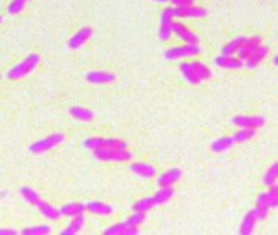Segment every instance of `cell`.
<instances>
[{"label":"cell","mask_w":278,"mask_h":235,"mask_svg":"<svg viewBox=\"0 0 278 235\" xmlns=\"http://www.w3.org/2000/svg\"><path fill=\"white\" fill-rule=\"evenodd\" d=\"M196 54H200V48L198 44H192V43H185L184 46H177V48H170L165 51L164 57L169 59V61H175V59H185V57H193Z\"/></svg>","instance_id":"5"},{"label":"cell","mask_w":278,"mask_h":235,"mask_svg":"<svg viewBox=\"0 0 278 235\" xmlns=\"http://www.w3.org/2000/svg\"><path fill=\"white\" fill-rule=\"evenodd\" d=\"M84 147L89 150L100 149V147H112V149H128V142L120 139H105V137H89L84 141Z\"/></svg>","instance_id":"4"},{"label":"cell","mask_w":278,"mask_h":235,"mask_svg":"<svg viewBox=\"0 0 278 235\" xmlns=\"http://www.w3.org/2000/svg\"><path fill=\"white\" fill-rule=\"evenodd\" d=\"M85 80L90 84H108V82H113L116 80V75L112 72H103V70H92V72H87L85 73Z\"/></svg>","instance_id":"12"},{"label":"cell","mask_w":278,"mask_h":235,"mask_svg":"<svg viewBox=\"0 0 278 235\" xmlns=\"http://www.w3.org/2000/svg\"><path fill=\"white\" fill-rule=\"evenodd\" d=\"M265 194H267L270 208H278V185H275V183H273L272 186H268Z\"/></svg>","instance_id":"33"},{"label":"cell","mask_w":278,"mask_h":235,"mask_svg":"<svg viewBox=\"0 0 278 235\" xmlns=\"http://www.w3.org/2000/svg\"><path fill=\"white\" fill-rule=\"evenodd\" d=\"M260 44H262V38H260V36H255V38H247L246 43H244V46L240 48L236 54H237V57L240 59V61L246 62L247 59L251 57V54L254 53V51L260 46Z\"/></svg>","instance_id":"10"},{"label":"cell","mask_w":278,"mask_h":235,"mask_svg":"<svg viewBox=\"0 0 278 235\" xmlns=\"http://www.w3.org/2000/svg\"><path fill=\"white\" fill-rule=\"evenodd\" d=\"M172 196H173V189H172V186H165V188H159V191H157V193H156L154 196H152V198H154L156 206H157V204H164V203H167Z\"/></svg>","instance_id":"32"},{"label":"cell","mask_w":278,"mask_h":235,"mask_svg":"<svg viewBox=\"0 0 278 235\" xmlns=\"http://www.w3.org/2000/svg\"><path fill=\"white\" fill-rule=\"evenodd\" d=\"M69 114L74 118V120L85 121V123H89V121L93 120V111L89 108H84V106H71Z\"/></svg>","instance_id":"19"},{"label":"cell","mask_w":278,"mask_h":235,"mask_svg":"<svg viewBox=\"0 0 278 235\" xmlns=\"http://www.w3.org/2000/svg\"><path fill=\"white\" fill-rule=\"evenodd\" d=\"M170 28H172V33H175L179 36V38L182 41H185V43H192V44H198V36H196L193 31H190V29L184 25V23H180V21H172L170 23Z\"/></svg>","instance_id":"9"},{"label":"cell","mask_w":278,"mask_h":235,"mask_svg":"<svg viewBox=\"0 0 278 235\" xmlns=\"http://www.w3.org/2000/svg\"><path fill=\"white\" fill-rule=\"evenodd\" d=\"M61 142H64V136L61 132H53L45 139H40L30 145V152L31 153H43V152H48L51 149H54L56 145H59Z\"/></svg>","instance_id":"3"},{"label":"cell","mask_w":278,"mask_h":235,"mask_svg":"<svg viewBox=\"0 0 278 235\" xmlns=\"http://www.w3.org/2000/svg\"><path fill=\"white\" fill-rule=\"evenodd\" d=\"M190 64H192V67H193L195 73L198 75L200 80H208L211 77V70H210L208 65H204L200 61H193V62H190Z\"/></svg>","instance_id":"31"},{"label":"cell","mask_w":278,"mask_h":235,"mask_svg":"<svg viewBox=\"0 0 278 235\" xmlns=\"http://www.w3.org/2000/svg\"><path fill=\"white\" fill-rule=\"evenodd\" d=\"M257 134V129H251V128H239V131L232 136L234 142H246L249 139H252Z\"/></svg>","instance_id":"29"},{"label":"cell","mask_w":278,"mask_h":235,"mask_svg":"<svg viewBox=\"0 0 278 235\" xmlns=\"http://www.w3.org/2000/svg\"><path fill=\"white\" fill-rule=\"evenodd\" d=\"M173 21V7H167L160 13V23L162 25H170Z\"/></svg>","instance_id":"35"},{"label":"cell","mask_w":278,"mask_h":235,"mask_svg":"<svg viewBox=\"0 0 278 235\" xmlns=\"http://www.w3.org/2000/svg\"><path fill=\"white\" fill-rule=\"evenodd\" d=\"M267 54H268V48H267V46H262V44H260V46L251 54V57H249L247 61L244 62V64H246V67H249V69L257 67V65L263 61V59L267 57Z\"/></svg>","instance_id":"18"},{"label":"cell","mask_w":278,"mask_h":235,"mask_svg":"<svg viewBox=\"0 0 278 235\" xmlns=\"http://www.w3.org/2000/svg\"><path fill=\"white\" fill-rule=\"evenodd\" d=\"M172 2L173 7H187V5H193L195 0H169Z\"/></svg>","instance_id":"39"},{"label":"cell","mask_w":278,"mask_h":235,"mask_svg":"<svg viewBox=\"0 0 278 235\" xmlns=\"http://www.w3.org/2000/svg\"><path fill=\"white\" fill-rule=\"evenodd\" d=\"M182 176V170L180 168H170V170L164 172L162 175H159L157 178V185L159 188H165V186H172L175 185Z\"/></svg>","instance_id":"13"},{"label":"cell","mask_w":278,"mask_h":235,"mask_svg":"<svg viewBox=\"0 0 278 235\" xmlns=\"http://www.w3.org/2000/svg\"><path fill=\"white\" fill-rule=\"evenodd\" d=\"M267 120L263 116H234L232 124H236L237 128H251V129H259L262 126H265Z\"/></svg>","instance_id":"6"},{"label":"cell","mask_w":278,"mask_h":235,"mask_svg":"<svg viewBox=\"0 0 278 235\" xmlns=\"http://www.w3.org/2000/svg\"><path fill=\"white\" fill-rule=\"evenodd\" d=\"M20 193H21V196H23V200H25L26 203H30V204H33V206H38V203L41 201L40 194L36 193L34 189L28 188V186H21V188H20Z\"/></svg>","instance_id":"28"},{"label":"cell","mask_w":278,"mask_h":235,"mask_svg":"<svg viewBox=\"0 0 278 235\" xmlns=\"http://www.w3.org/2000/svg\"><path fill=\"white\" fill-rule=\"evenodd\" d=\"M92 36H93V29L92 28H89V26L80 28L76 34L71 36V40L67 41V48L69 49H77L80 46H84V44L89 41Z\"/></svg>","instance_id":"8"},{"label":"cell","mask_w":278,"mask_h":235,"mask_svg":"<svg viewBox=\"0 0 278 235\" xmlns=\"http://www.w3.org/2000/svg\"><path fill=\"white\" fill-rule=\"evenodd\" d=\"M234 145V139L229 136H224V137H219L216 141L211 144V150L219 153V152H224V150H229L231 147Z\"/></svg>","instance_id":"26"},{"label":"cell","mask_w":278,"mask_h":235,"mask_svg":"<svg viewBox=\"0 0 278 235\" xmlns=\"http://www.w3.org/2000/svg\"><path fill=\"white\" fill-rule=\"evenodd\" d=\"M204 15H206V9L203 7H173V18H203Z\"/></svg>","instance_id":"7"},{"label":"cell","mask_w":278,"mask_h":235,"mask_svg":"<svg viewBox=\"0 0 278 235\" xmlns=\"http://www.w3.org/2000/svg\"><path fill=\"white\" fill-rule=\"evenodd\" d=\"M257 220H259V217H257V211H255V208H254L252 211H249L247 214L244 216L242 224H240L239 232H240V233H244V235L252 233V232H254L255 224H257Z\"/></svg>","instance_id":"17"},{"label":"cell","mask_w":278,"mask_h":235,"mask_svg":"<svg viewBox=\"0 0 278 235\" xmlns=\"http://www.w3.org/2000/svg\"><path fill=\"white\" fill-rule=\"evenodd\" d=\"M0 23H2V15H0Z\"/></svg>","instance_id":"43"},{"label":"cell","mask_w":278,"mask_h":235,"mask_svg":"<svg viewBox=\"0 0 278 235\" xmlns=\"http://www.w3.org/2000/svg\"><path fill=\"white\" fill-rule=\"evenodd\" d=\"M40 211H41V214L45 216L46 219H49V220H56V219H59L61 217V212H59V209H56L54 206H51L49 203H45V201H40L38 203V206H36Z\"/></svg>","instance_id":"24"},{"label":"cell","mask_w":278,"mask_h":235,"mask_svg":"<svg viewBox=\"0 0 278 235\" xmlns=\"http://www.w3.org/2000/svg\"><path fill=\"white\" fill-rule=\"evenodd\" d=\"M276 180H278V160L275 164L270 165L265 175H263V185L268 188V186H272L273 183H276Z\"/></svg>","instance_id":"27"},{"label":"cell","mask_w":278,"mask_h":235,"mask_svg":"<svg viewBox=\"0 0 278 235\" xmlns=\"http://www.w3.org/2000/svg\"><path fill=\"white\" fill-rule=\"evenodd\" d=\"M25 4H26V0H12L9 4V13H12V15L20 13L25 9Z\"/></svg>","instance_id":"36"},{"label":"cell","mask_w":278,"mask_h":235,"mask_svg":"<svg viewBox=\"0 0 278 235\" xmlns=\"http://www.w3.org/2000/svg\"><path fill=\"white\" fill-rule=\"evenodd\" d=\"M144 219H146V212H136V211H133V214L128 217V222L131 225H136L137 227L139 224L144 222Z\"/></svg>","instance_id":"37"},{"label":"cell","mask_w":278,"mask_h":235,"mask_svg":"<svg viewBox=\"0 0 278 235\" xmlns=\"http://www.w3.org/2000/svg\"><path fill=\"white\" fill-rule=\"evenodd\" d=\"M93 157L101 162H128L133 159V153L128 149H112V147H100L93 149Z\"/></svg>","instance_id":"2"},{"label":"cell","mask_w":278,"mask_h":235,"mask_svg":"<svg viewBox=\"0 0 278 235\" xmlns=\"http://www.w3.org/2000/svg\"><path fill=\"white\" fill-rule=\"evenodd\" d=\"M131 172H134L137 176H141V178H152V176H156V168L152 167L151 164H146V162H134V164L129 165Z\"/></svg>","instance_id":"15"},{"label":"cell","mask_w":278,"mask_h":235,"mask_svg":"<svg viewBox=\"0 0 278 235\" xmlns=\"http://www.w3.org/2000/svg\"><path fill=\"white\" fill-rule=\"evenodd\" d=\"M172 36V28L170 25H162L160 23L159 26V40H162V41H167Z\"/></svg>","instance_id":"38"},{"label":"cell","mask_w":278,"mask_h":235,"mask_svg":"<svg viewBox=\"0 0 278 235\" xmlns=\"http://www.w3.org/2000/svg\"><path fill=\"white\" fill-rule=\"evenodd\" d=\"M273 64H275V65H278V54H276V56H275V59H273Z\"/></svg>","instance_id":"42"},{"label":"cell","mask_w":278,"mask_h":235,"mask_svg":"<svg viewBox=\"0 0 278 235\" xmlns=\"http://www.w3.org/2000/svg\"><path fill=\"white\" fill-rule=\"evenodd\" d=\"M84 222H85V217L84 214H77L72 217V220L67 224L64 230H61V235H74L77 232H80V229L84 227Z\"/></svg>","instance_id":"20"},{"label":"cell","mask_w":278,"mask_h":235,"mask_svg":"<svg viewBox=\"0 0 278 235\" xmlns=\"http://www.w3.org/2000/svg\"><path fill=\"white\" fill-rule=\"evenodd\" d=\"M156 206V201L152 196H148V198H143V200H139L137 203H134L133 206V211L136 212H146V211H151L152 208Z\"/></svg>","instance_id":"30"},{"label":"cell","mask_w":278,"mask_h":235,"mask_svg":"<svg viewBox=\"0 0 278 235\" xmlns=\"http://www.w3.org/2000/svg\"><path fill=\"white\" fill-rule=\"evenodd\" d=\"M15 229H0V235H15Z\"/></svg>","instance_id":"40"},{"label":"cell","mask_w":278,"mask_h":235,"mask_svg":"<svg viewBox=\"0 0 278 235\" xmlns=\"http://www.w3.org/2000/svg\"><path fill=\"white\" fill-rule=\"evenodd\" d=\"M40 64V56L38 54H28L23 61L18 62L17 65H13V67L7 72V77H9L10 80H20L26 77L28 73H31L36 67H38Z\"/></svg>","instance_id":"1"},{"label":"cell","mask_w":278,"mask_h":235,"mask_svg":"<svg viewBox=\"0 0 278 235\" xmlns=\"http://www.w3.org/2000/svg\"><path fill=\"white\" fill-rule=\"evenodd\" d=\"M215 64L218 67L221 69H240L244 67V62L240 61L239 57H234V56H226V54H221L215 59Z\"/></svg>","instance_id":"14"},{"label":"cell","mask_w":278,"mask_h":235,"mask_svg":"<svg viewBox=\"0 0 278 235\" xmlns=\"http://www.w3.org/2000/svg\"><path fill=\"white\" fill-rule=\"evenodd\" d=\"M51 229L48 225H34V227H26V229L21 230L23 235H38V233H49Z\"/></svg>","instance_id":"34"},{"label":"cell","mask_w":278,"mask_h":235,"mask_svg":"<svg viewBox=\"0 0 278 235\" xmlns=\"http://www.w3.org/2000/svg\"><path fill=\"white\" fill-rule=\"evenodd\" d=\"M84 211H85V204H82V203H67L59 209L61 216H67V217L84 214Z\"/></svg>","instance_id":"21"},{"label":"cell","mask_w":278,"mask_h":235,"mask_svg":"<svg viewBox=\"0 0 278 235\" xmlns=\"http://www.w3.org/2000/svg\"><path fill=\"white\" fill-rule=\"evenodd\" d=\"M85 211H90L92 214H97V216H110L113 212V206L101 201H92L85 204Z\"/></svg>","instance_id":"16"},{"label":"cell","mask_w":278,"mask_h":235,"mask_svg":"<svg viewBox=\"0 0 278 235\" xmlns=\"http://www.w3.org/2000/svg\"><path fill=\"white\" fill-rule=\"evenodd\" d=\"M246 36H237L236 40H232L229 41L226 46L221 48V54H226V56H232V54H236L237 51L244 46V43H246Z\"/></svg>","instance_id":"23"},{"label":"cell","mask_w":278,"mask_h":235,"mask_svg":"<svg viewBox=\"0 0 278 235\" xmlns=\"http://www.w3.org/2000/svg\"><path fill=\"white\" fill-rule=\"evenodd\" d=\"M105 235H115V233H120V235H133V233H139V229L136 225H131L128 220H123V222H118L108 229L103 230Z\"/></svg>","instance_id":"11"},{"label":"cell","mask_w":278,"mask_h":235,"mask_svg":"<svg viewBox=\"0 0 278 235\" xmlns=\"http://www.w3.org/2000/svg\"><path fill=\"white\" fill-rule=\"evenodd\" d=\"M255 211H257V217L259 220L265 219L268 216V211H270V206H268V200H267V194L265 193H260L257 196V201H255Z\"/></svg>","instance_id":"22"},{"label":"cell","mask_w":278,"mask_h":235,"mask_svg":"<svg viewBox=\"0 0 278 235\" xmlns=\"http://www.w3.org/2000/svg\"><path fill=\"white\" fill-rule=\"evenodd\" d=\"M152 2H157V4H165V2H169V0H152Z\"/></svg>","instance_id":"41"},{"label":"cell","mask_w":278,"mask_h":235,"mask_svg":"<svg viewBox=\"0 0 278 235\" xmlns=\"http://www.w3.org/2000/svg\"><path fill=\"white\" fill-rule=\"evenodd\" d=\"M180 72H182V75L185 77V80L188 84H192V85H198L201 80L198 79V75L195 73L193 67H192V64L190 62H182L180 64Z\"/></svg>","instance_id":"25"},{"label":"cell","mask_w":278,"mask_h":235,"mask_svg":"<svg viewBox=\"0 0 278 235\" xmlns=\"http://www.w3.org/2000/svg\"><path fill=\"white\" fill-rule=\"evenodd\" d=\"M26 2H28V0H26Z\"/></svg>","instance_id":"44"}]
</instances>
